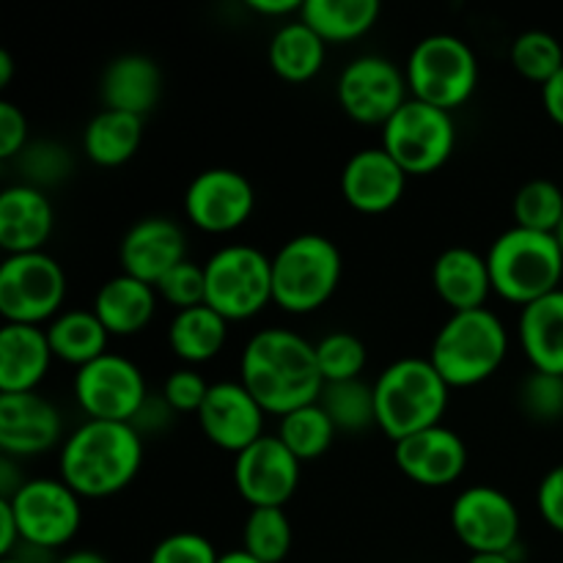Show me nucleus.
Returning a JSON list of instances; mask_svg holds the SVG:
<instances>
[{
	"label": "nucleus",
	"mask_w": 563,
	"mask_h": 563,
	"mask_svg": "<svg viewBox=\"0 0 563 563\" xmlns=\"http://www.w3.org/2000/svg\"><path fill=\"white\" fill-rule=\"evenodd\" d=\"M240 383L267 416L284 418L286 412L313 405L324 388L317 346L295 330H258L242 350Z\"/></svg>",
	"instance_id": "f257e3e1"
},
{
	"label": "nucleus",
	"mask_w": 563,
	"mask_h": 563,
	"mask_svg": "<svg viewBox=\"0 0 563 563\" xmlns=\"http://www.w3.org/2000/svg\"><path fill=\"white\" fill-rule=\"evenodd\" d=\"M14 75V60H11L9 49H0V88H5Z\"/></svg>",
	"instance_id": "864d4df0"
},
{
	"label": "nucleus",
	"mask_w": 563,
	"mask_h": 563,
	"mask_svg": "<svg viewBox=\"0 0 563 563\" xmlns=\"http://www.w3.org/2000/svg\"><path fill=\"white\" fill-rule=\"evenodd\" d=\"M379 146L401 165L407 176L434 174L449 163L456 148L454 115L410 97L383 126Z\"/></svg>",
	"instance_id": "9d476101"
},
{
	"label": "nucleus",
	"mask_w": 563,
	"mask_h": 563,
	"mask_svg": "<svg viewBox=\"0 0 563 563\" xmlns=\"http://www.w3.org/2000/svg\"><path fill=\"white\" fill-rule=\"evenodd\" d=\"M555 242H559V247H561V253H563V218H561V223H559V229H555Z\"/></svg>",
	"instance_id": "4d7b16f0"
},
{
	"label": "nucleus",
	"mask_w": 563,
	"mask_h": 563,
	"mask_svg": "<svg viewBox=\"0 0 563 563\" xmlns=\"http://www.w3.org/2000/svg\"><path fill=\"white\" fill-rule=\"evenodd\" d=\"M522 416L533 423H555L563 418V377L559 374L533 372L528 374L517 390Z\"/></svg>",
	"instance_id": "ea45409f"
},
{
	"label": "nucleus",
	"mask_w": 563,
	"mask_h": 563,
	"mask_svg": "<svg viewBox=\"0 0 563 563\" xmlns=\"http://www.w3.org/2000/svg\"><path fill=\"white\" fill-rule=\"evenodd\" d=\"M432 286L434 295L451 308V313L487 308L489 295H495L487 256L462 245L445 247L434 258Z\"/></svg>",
	"instance_id": "b1692460"
},
{
	"label": "nucleus",
	"mask_w": 563,
	"mask_h": 563,
	"mask_svg": "<svg viewBox=\"0 0 563 563\" xmlns=\"http://www.w3.org/2000/svg\"><path fill=\"white\" fill-rule=\"evenodd\" d=\"M174 421H176L174 407H170L163 396L148 394V399L143 401L137 416L132 418V427H135V432L141 434V438H146V434H154V438H157V434H163Z\"/></svg>",
	"instance_id": "49530a36"
},
{
	"label": "nucleus",
	"mask_w": 563,
	"mask_h": 563,
	"mask_svg": "<svg viewBox=\"0 0 563 563\" xmlns=\"http://www.w3.org/2000/svg\"><path fill=\"white\" fill-rule=\"evenodd\" d=\"M300 467L278 434H264L234 456V487L251 509H284L300 487Z\"/></svg>",
	"instance_id": "dca6fc26"
},
{
	"label": "nucleus",
	"mask_w": 563,
	"mask_h": 563,
	"mask_svg": "<svg viewBox=\"0 0 563 563\" xmlns=\"http://www.w3.org/2000/svg\"><path fill=\"white\" fill-rule=\"evenodd\" d=\"M467 563H520L511 559V553H484V555H471Z\"/></svg>",
	"instance_id": "5fc2aeb1"
},
{
	"label": "nucleus",
	"mask_w": 563,
	"mask_h": 563,
	"mask_svg": "<svg viewBox=\"0 0 563 563\" xmlns=\"http://www.w3.org/2000/svg\"><path fill=\"white\" fill-rule=\"evenodd\" d=\"M451 388L429 357H399L374 383L377 429L394 443L443 423Z\"/></svg>",
	"instance_id": "7ed1b4c3"
},
{
	"label": "nucleus",
	"mask_w": 563,
	"mask_h": 563,
	"mask_svg": "<svg viewBox=\"0 0 563 563\" xmlns=\"http://www.w3.org/2000/svg\"><path fill=\"white\" fill-rule=\"evenodd\" d=\"M269 66L286 82H308L322 71L328 44L297 16L273 33L267 47Z\"/></svg>",
	"instance_id": "c756f323"
},
{
	"label": "nucleus",
	"mask_w": 563,
	"mask_h": 563,
	"mask_svg": "<svg viewBox=\"0 0 563 563\" xmlns=\"http://www.w3.org/2000/svg\"><path fill=\"white\" fill-rule=\"evenodd\" d=\"M55 355L47 330L33 324L0 328V394H31L49 374Z\"/></svg>",
	"instance_id": "5701e85b"
},
{
	"label": "nucleus",
	"mask_w": 563,
	"mask_h": 563,
	"mask_svg": "<svg viewBox=\"0 0 563 563\" xmlns=\"http://www.w3.org/2000/svg\"><path fill=\"white\" fill-rule=\"evenodd\" d=\"M71 388L88 421L132 423L143 401L148 399L141 366L115 352H104L88 366L77 368Z\"/></svg>",
	"instance_id": "f8f14e48"
},
{
	"label": "nucleus",
	"mask_w": 563,
	"mask_h": 563,
	"mask_svg": "<svg viewBox=\"0 0 563 563\" xmlns=\"http://www.w3.org/2000/svg\"><path fill=\"white\" fill-rule=\"evenodd\" d=\"M451 531L471 555L511 553L520 544V511L498 487L473 484L451 504Z\"/></svg>",
	"instance_id": "ddd939ff"
},
{
	"label": "nucleus",
	"mask_w": 563,
	"mask_h": 563,
	"mask_svg": "<svg viewBox=\"0 0 563 563\" xmlns=\"http://www.w3.org/2000/svg\"><path fill=\"white\" fill-rule=\"evenodd\" d=\"M229 341V322L209 306L176 311L168 324V346L187 366H203L223 352Z\"/></svg>",
	"instance_id": "cd10ccee"
},
{
	"label": "nucleus",
	"mask_w": 563,
	"mask_h": 563,
	"mask_svg": "<svg viewBox=\"0 0 563 563\" xmlns=\"http://www.w3.org/2000/svg\"><path fill=\"white\" fill-rule=\"evenodd\" d=\"M44 330L55 361H64L75 368L88 366L108 352L110 333L88 308H66Z\"/></svg>",
	"instance_id": "7c9ffc66"
},
{
	"label": "nucleus",
	"mask_w": 563,
	"mask_h": 563,
	"mask_svg": "<svg viewBox=\"0 0 563 563\" xmlns=\"http://www.w3.org/2000/svg\"><path fill=\"white\" fill-rule=\"evenodd\" d=\"M256 190L234 168L201 170L185 190V218L203 234H231L251 220Z\"/></svg>",
	"instance_id": "2eb2a0df"
},
{
	"label": "nucleus",
	"mask_w": 563,
	"mask_h": 563,
	"mask_svg": "<svg viewBox=\"0 0 563 563\" xmlns=\"http://www.w3.org/2000/svg\"><path fill=\"white\" fill-rule=\"evenodd\" d=\"M159 300H165L168 306H174L176 311H185V308L207 306V278H203V264L196 262H181L179 267L170 269L157 286Z\"/></svg>",
	"instance_id": "a19ab883"
},
{
	"label": "nucleus",
	"mask_w": 563,
	"mask_h": 563,
	"mask_svg": "<svg viewBox=\"0 0 563 563\" xmlns=\"http://www.w3.org/2000/svg\"><path fill=\"white\" fill-rule=\"evenodd\" d=\"M410 176L383 146L361 148L341 170V198L361 214H385L401 201Z\"/></svg>",
	"instance_id": "412c9836"
},
{
	"label": "nucleus",
	"mask_w": 563,
	"mask_h": 563,
	"mask_svg": "<svg viewBox=\"0 0 563 563\" xmlns=\"http://www.w3.org/2000/svg\"><path fill=\"white\" fill-rule=\"evenodd\" d=\"M66 300V273L49 253H20L0 264V317L5 324L47 328Z\"/></svg>",
	"instance_id": "1a4fd4ad"
},
{
	"label": "nucleus",
	"mask_w": 563,
	"mask_h": 563,
	"mask_svg": "<svg viewBox=\"0 0 563 563\" xmlns=\"http://www.w3.org/2000/svg\"><path fill=\"white\" fill-rule=\"evenodd\" d=\"M53 225L55 212L44 190L20 181L0 192V247L5 256L44 251Z\"/></svg>",
	"instance_id": "4be33fe9"
},
{
	"label": "nucleus",
	"mask_w": 563,
	"mask_h": 563,
	"mask_svg": "<svg viewBox=\"0 0 563 563\" xmlns=\"http://www.w3.org/2000/svg\"><path fill=\"white\" fill-rule=\"evenodd\" d=\"M207 306L225 322H247L273 302V256L253 245H225L203 262Z\"/></svg>",
	"instance_id": "6e6552de"
},
{
	"label": "nucleus",
	"mask_w": 563,
	"mask_h": 563,
	"mask_svg": "<svg viewBox=\"0 0 563 563\" xmlns=\"http://www.w3.org/2000/svg\"><path fill=\"white\" fill-rule=\"evenodd\" d=\"M493 291L526 308L561 289L563 253L553 234L511 225L487 251Z\"/></svg>",
	"instance_id": "39448f33"
},
{
	"label": "nucleus",
	"mask_w": 563,
	"mask_h": 563,
	"mask_svg": "<svg viewBox=\"0 0 563 563\" xmlns=\"http://www.w3.org/2000/svg\"><path fill=\"white\" fill-rule=\"evenodd\" d=\"M509 355V333L489 308L451 313L438 330L429 361L449 388L482 385L504 366Z\"/></svg>",
	"instance_id": "20e7f679"
},
{
	"label": "nucleus",
	"mask_w": 563,
	"mask_h": 563,
	"mask_svg": "<svg viewBox=\"0 0 563 563\" xmlns=\"http://www.w3.org/2000/svg\"><path fill=\"white\" fill-rule=\"evenodd\" d=\"M339 429L333 427L319 401L286 412L278 421V438L300 462H313L324 456L333 445Z\"/></svg>",
	"instance_id": "72a5a7b5"
},
{
	"label": "nucleus",
	"mask_w": 563,
	"mask_h": 563,
	"mask_svg": "<svg viewBox=\"0 0 563 563\" xmlns=\"http://www.w3.org/2000/svg\"><path fill=\"white\" fill-rule=\"evenodd\" d=\"M511 66L520 77L548 86L563 69V47L559 38L548 31H526L511 44Z\"/></svg>",
	"instance_id": "e433bc0d"
},
{
	"label": "nucleus",
	"mask_w": 563,
	"mask_h": 563,
	"mask_svg": "<svg viewBox=\"0 0 563 563\" xmlns=\"http://www.w3.org/2000/svg\"><path fill=\"white\" fill-rule=\"evenodd\" d=\"M143 141V119L119 110H99L82 130V152L102 168L130 163Z\"/></svg>",
	"instance_id": "2f4dec72"
},
{
	"label": "nucleus",
	"mask_w": 563,
	"mask_h": 563,
	"mask_svg": "<svg viewBox=\"0 0 563 563\" xmlns=\"http://www.w3.org/2000/svg\"><path fill=\"white\" fill-rule=\"evenodd\" d=\"M80 495L64 478H27L9 498L22 544L31 550H60L77 537L82 522Z\"/></svg>",
	"instance_id": "9b49d317"
},
{
	"label": "nucleus",
	"mask_w": 563,
	"mask_h": 563,
	"mask_svg": "<svg viewBox=\"0 0 563 563\" xmlns=\"http://www.w3.org/2000/svg\"><path fill=\"white\" fill-rule=\"evenodd\" d=\"M58 563H110L104 555L93 553V550H75V553L64 555Z\"/></svg>",
	"instance_id": "603ef678"
},
{
	"label": "nucleus",
	"mask_w": 563,
	"mask_h": 563,
	"mask_svg": "<svg viewBox=\"0 0 563 563\" xmlns=\"http://www.w3.org/2000/svg\"><path fill=\"white\" fill-rule=\"evenodd\" d=\"M517 339L533 372L563 377V289L522 308Z\"/></svg>",
	"instance_id": "bb28decb"
},
{
	"label": "nucleus",
	"mask_w": 563,
	"mask_h": 563,
	"mask_svg": "<svg viewBox=\"0 0 563 563\" xmlns=\"http://www.w3.org/2000/svg\"><path fill=\"white\" fill-rule=\"evenodd\" d=\"M542 104L544 110H548L550 119L559 126H563V69L548 82V86H542Z\"/></svg>",
	"instance_id": "8fccbe9b"
},
{
	"label": "nucleus",
	"mask_w": 563,
	"mask_h": 563,
	"mask_svg": "<svg viewBox=\"0 0 563 563\" xmlns=\"http://www.w3.org/2000/svg\"><path fill=\"white\" fill-rule=\"evenodd\" d=\"M0 563H31L27 559H20V555H9V559H3Z\"/></svg>",
	"instance_id": "13d9d810"
},
{
	"label": "nucleus",
	"mask_w": 563,
	"mask_h": 563,
	"mask_svg": "<svg viewBox=\"0 0 563 563\" xmlns=\"http://www.w3.org/2000/svg\"><path fill=\"white\" fill-rule=\"evenodd\" d=\"M64 445V418L58 407L38 390L0 394V451L11 460L31 456Z\"/></svg>",
	"instance_id": "a211bd4d"
},
{
	"label": "nucleus",
	"mask_w": 563,
	"mask_h": 563,
	"mask_svg": "<svg viewBox=\"0 0 563 563\" xmlns=\"http://www.w3.org/2000/svg\"><path fill=\"white\" fill-rule=\"evenodd\" d=\"M537 509L555 533H563V465H555L539 482Z\"/></svg>",
	"instance_id": "a18cd8bd"
},
{
	"label": "nucleus",
	"mask_w": 563,
	"mask_h": 563,
	"mask_svg": "<svg viewBox=\"0 0 563 563\" xmlns=\"http://www.w3.org/2000/svg\"><path fill=\"white\" fill-rule=\"evenodd\" d=\"M335 99L352 121L385 126L410 99L405 69L383 55H361L341 69Z\"/></svg>",
	"instance_id": "4468645a"
},
{
	"label": "nucleus",
	"mask_w": 563,
	"mask_h": 563,
	"mask_svg": "<svg viewBox=\"0 0 563 563\" xmlns=\"http://www.w3.org/2000/svg\"><path fill=\"white\" fill-rule=\"evenodd\" d=\"M319 405L328 412L339 432L361 434L377 427V401H374V385L363 379H346V383H328L319 396Z\"/></svg>",
	"instance_id": "473e14b6"
},
{
	"label": "nucleus",
	"mask_w": 563,
	"mask_h": 563,
	"mask_svg": "<svg viewBox=\"0 0 563 563\" xmlns=\"http://www.w3.org/2000/svg\"><path fill=\"white\" fill-rule=\"evenodd\" d=\"M344 258L322 234H297L273 256V302L286 313H313L341 284Z\"/></svg>",
	"instance_id": "423d86ee"
},
{
	"label": "nucleus",
	"mask_w": 563,
	"mask_h": 563,
	"mask_svg": "<svg viewBox=\"0 0 563 563\" xmlns=\"http://www.w3.org/2000/svg\"><path fill=\"white\" fill-rule=\"evenodd\" d=\"M247 9L262 16H286L300 14L302 0H247Z\"/></svg>",
	"instance_id": "3c124183"
},
{
	"label": "nucleus",
	"mask_w": 563,
	"mask_h": 563,
	"mask_svg": "<svg viewBox=\"0 0 563 563\" xmlns=\"http://www.w3.org/2000/svg\"><path fill=\"white\" fill-rule=\"evenodd\" d=\"M203 438L220 451L242 454L264 438V407L251 396L240 379H223L209 388L201 410L196 412Z\"/></svg>",
	"instance_id": "f3484780"
},
{
	"label": "nucleus",
	"mask_w": 563,
	"mask_h": 563,
	"mask_svg": "<svg viewBox=\"0 0 563 563\" xmlns=\"http://www.w3.org/2000/svg\"><path fill=\"white\" fill-rule=\"evenodd\" d=\"M16 544H22L20 526H16V517L14 511H11L9 500L0 498V555H3V559L14 555Z\"/></svg>",
	"instance_id": "de8ad7c7"
},
{
	"label": "nucleus",
	"mask_w": 563,
	"mask_h": 563,
	"mask_svg": "<svg viewBox=\"0 0 563 563\" xmlns=\"http://www.w3.org/2000/svg\"><path fill=\"white\" fill-rule=\"evenodd\" d=\"M218 563H262L258 559H253L251 553H245V550H229V553H220V561Z\"/></svg>",
	"instance_id": "6e6d98bb"
},
{
	"label": "nucleus",
	"mask_w": 563,
	"mask_h": 563,
	"mask_svg": "<svg viewBox=\"0 0 563 563\" xmlns=\"http://www.w3.org/2000/svg\"><path fill=\"white\" fill-rule=\"evenodd\" d=\"M99 93L108 110L143 119L152 113L163 93V71L157 60L141 53H126L110 60L102 71Z\"/></svg>",
	"instance_id": "393cba45"
},
{
	"label": "nucleus",
	"mask_w": 563,
	"mask_h": 563,
	"mask_svg": "<svg viewBox=\"0 0 563 563\" xmlns=\"http://www.w3.org/2000/svg\"><path fill=\"white\" fill-rule=\"evenodd\" d=\"M16 168H20V174L25 176L22 185L47 190V187L60 185V181L71 174V157L60 143L36 141V143H27L25 152L16 157Z\"/></svg>",
	"instance_id": "58836bf2"
},
{
	"label": "nucleus",
	"mask_w": 563,
	"mask_h": 563,
	"mask_svg": "<svg viewBox=\"0 0 563 563\" xmlns=\"http://www.w3.org/2000/svg\"><path fill=\"white\" fill-rule=\"evenodd\" d=\"M157 300L159 295L154 286L119 273L99 286L91 311L104 324L110 339L113 335L126 339V335H137L152 324L154 313H157Z\"/></svg>",
	"instance_id": "a878e982"
},
{
	"label": "nucleus",
	"mask_w": 563,
	"mask_h": 563,
	"mask_svg": "<svg viewBox=\"0 0 563 563\" xmlns=\"http://www.w3.org/2000/svg\"><path fill=\"white\" fill-rule=\"evenodd\" d=\"M25 473H22L20 460H11V456H0V498L9 500L14 498L16 493L25 484Z\"/></svg>",
	"instance_id": "09e8293b"
},
{
	"label": "nucleus",
	"mask_w": 563,
	"mask_h": 563,
	"mask_svg": "<svg viewBox=\"0 0 563 563\" xmlns=\"http://www.w3.org/2000/svg\"><path fill=\"white\" fill-rule=\"evenodd\" d=\"M242 550L262 563H280L291 553V520L286 509H251L242 526Z\"/></svg>",
	"instance_id": "f704fd0d"
},
{
	"label": "nucleus",
	"mask_w": 563,
	"mask_h": 563,
	"mask_svg": "<svg viewBox=\"0 0 563 563\" xmlns=\"http://www.w3.org/2000/svg\"><path fill=\"white\" fill-rule=\"evenodd\" d=\"M511 212H515V225L520 229L555 234L563 218V190L550 179L526 181L517 190Z\"/></svg>",
	"instance_id": "c9c22d12"
},
{
	"label": "nucleus",
	"mask_w": 563,
	"mask_h": 563,
	"mask_svg": "<svg viewBox=\"0 0 563 563\" xmlns=\"http://www.w3.org/2000/svg\"><path fill=\"white\" fill-rule=\"evenodd\" d=\"M394 460L396 467L418 487H451L467 467V445L454 429L438 423L394 443Z\"/></svg>",
	"instance_id": "aec40b11"
},
{
	"label": "nucleus",
	"mask_w": 563,
	"mask_h": 563,
	"mask_svg": "<svg viewBox=\"0 0 563 563\" xmlns=\"http://www.w3.org/2000/svg\"><path fill=\"white\" fill-rule=\"evenodd\" d=\"M405 77L412 99L451 113L476 91L478 58L465 38L454 33H432L412 47Z\"/></svg>",
	"instance_id": "0eeeda50"
},
{
	"label": "nucleus",
	"mask_w": 563,
	"mask_h": 563,
	"mask_svg": "<svg viewBox=\"0 0 563 563\" xmlns=\"http://www.w3.org/2000/svg\"><path fill=\"white\" fill-rule=\"evenodd\" d=\"M143 465V438L132 423L86 421L66 434L58 473L80 498L119 495L137 478Z\"/></svg>",
	"instance_id": "f03ea898"
},
{
	"label": "nucleus",
	"mask_w": 563,
	"mask_h": 563,
	"mask_svg": "<svg viewBox=\"0 0 563 563\" xmlns=\"http://www.w3.org/2000/svg\"><path fill=\"white\" fill-rule=\"evenodd\" d=\"M220 553L203 533L176 531L154 544L148 563H218Z\"/></svg>",
	"instance_id": "79ce46f5"
},
{
	"label": "nucleus",
	"mask_w": 563,
	"mask_h": 563,
	"mask_svg": "<svg viewBox=\"0 0 563 563\" xmlns=\"http://www.w3.org/2000/svg\"><path fill=\"white\" fill-rule=\"evenodd\" d=\"M209 388H212V385L201 377V372H198V368L181 366V368H174V372L165 377L159 396H163V399L174 407L176 416H185V412L201 410Z\"/></svg>",
	"instance_id": "37998d69"
},
{
	"label": "nucleus",
	"mask_w": 563,
	"mask_h": 563,
	"mask_svg": "<svg viewBox=\"0 0 563 563\" xmlns=\"http://www.w3.org/2000/svg\"><path fill=\"white\" fill-rule=\"evenodd\" d=\"M313 346H317V363L324 385L361 379L368 361V352L366 344L355 333L335 330V333H328L324 339H319Z\"/></svg>",
	"instance_id": "4c0bfd02"
},
{
	"label": "nucleus",
	"mask_w": 563,
	"mask_h": 563,
	"mask_svg": "<svg viewBox=\"0 0 563 563\" xmlns=\"http://www.w3.org/2000/svg\"><path fill=\"white\" fill-rule=\"evenodd\" d=\"M27 119L14 102L0 99V159H16L27 148Z\"/></svg>",
	"instance_id": "c03bdc74"
},
{
	"label": "nucleus",
	"mask_w": 563,
	"mask_h": 563,
	"mask_svg": "<svg viewBox=\"0 0 563 563\" xmlns=\"http://www.w3.org/2000/svg\"><path fill=\"white\" fill-rule=\"evenodd\" d=\"M377 0H302L300 20L324 44H346L363 38L379 20Z\"/></svg>",
	"instance_id": "c85d7f7f"
},
{
	"label": "nucleus",
	"mask_w": 563,
	"mask_h": 563,
	"mask_svg": "<svg viewBox=\"0 0 563 563\" xmlns=\"http://www.w3.org/2000/svg\"><path fill=\"white\" fill-rule=\"evenodd\" d=\"M181 262H187V236L176 220L163 214L137 220L119 245L121 273L148 286H157Z\"/></svg>",
	"instance_id": "6ab92c4d"
}]
</instances>
